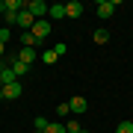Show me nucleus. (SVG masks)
<instances>
[{"label": "nucleus", "mask_w": 133, "mask_h": 133, "mask_svg": "<svg viewBox=\"0 0 133 133\" xmlns=\"http://www.w3.org/2000/svg\"><path fill=\"white\" fill-rule=\"evenodd\" d=\"M27 12L33 15L36 21H42V18H48V12H50V6L44 3V0H27Z\"/></svg>", "instance_id": "obj_1"}, {"label": "nucleus", "mask_w": 133, "mask_h": 133, "mask_svg": "<svg viewBox=\"0 0 133 133\" xmlns=\"http://www.w3.org/2000/svg\"><path fill=\"white\" fill-rule=\"evenodd\" d=\"M30 33L36 36V42H44V38L50 36V21H48V18H42V21H36V24H33V30H30Z\"/></svg>", "instance_id": "obj_2"}, {"label": "nucleus", "mask_w": 133, "mask_h": 133, "mask_svg": "<svg viewBox=\"0 0 133 133\" xmlns=\"http://www.w3.org/2000/svg\"><path fill=\"white\" fill-rule=\"evenodd\" d=\"M21 95H24L21 83H6V86H3V98H6V101H18Z\"/></svg>", "instance_id": "obj_3"}, {"label": "nucleus", "mask_w": 133, "mask_h": 133, "mask_svg": "<svg viewBox=\"0 0 133 133\" xmlns=\"http://www.w3.org/2000/svg\"><path fill=\"white\" fill-rule=\"evenodd\" d=\"M68 107H71V115H83L89 104H86V98H83V95H74L71 101H68Z\"/></svg>", "instance_id": "obj_4"}, {"label": "nucleus", "mask_w": 133, "mask_h": 133, "mask_svg": "<svg viewBox=\"0 0 133 133\" xmlns=\"http://www.w3.org/2000/svg\"><path fill=\"white\" fill-rule=\"evenodd\" d=\"M83 15V3L80 0H68L65 3V18H80Z\"/></svg>", "instance_id": "obj_5"}, {"label": "nucleus", "mask_w": 133, "mask_h": 133, "mask_svg": "<svg viewBox=\"0 0 133 133\" xmlns=\"http://www.w3.org/2000/svg\"><path fill=\"white\" fill-rule=\"evenodd\" d=\"M38 56H42V53H38L36 48H21V53H18V59H21V62H27V65H33Z\"/></svg>", "instance_id": "obj_6"}, {"label": "nucleus", "mask_w": 133, "mask_h": 133, "mask_svg": "<svg viewBox=\"0 0 133 133\" xmlns=\"http://www.w3.org/2000/svg\"><path fill=\"white\" fill-rule=\"evenodd\" d=\"M112 12H115V3H109V0L98 3V18H112Z\"/></svg>", "instance_id": "obj_7"}, {"label": "nucleus", "mask_w": 133, "mask_h": 133, "mask_svg": "<svg viewBox=\"0 0 133 133\" xmlns=\"http://www.w3.org/2000/svg\"><path fill=\"white\" fill-rule=\"evenodd\" d=\"M9 68L15 71V77H24V74H30V65H27V62H21L18 56H15V59L9 62Z\"/></svg>", "instance_id": "obj_8"}, {"label": "nucleus", "mask_w": 133, "mask_h": 133, "mask_svg": "<svg viewBox=\"0 0 133 133\" xmlns=\"http://www.w3.org/2000/svg\"><path fill=\"white\" fill-rule=\"evenodd\" d=\"M33 24H36V18H33V15H30L27 9L18 15V27H21V30H27V33H30V30H33Z\"/></svg>", "instance_id": "obj_9"}, {"label": "nucleus", "mask_w": 133, "mask_h": 133, "mask_svg": "<svg viewBox=\"0 0 133 133\" xmlns=\"http://www.w3.org/2000/svg\"><path fill=\"white\" fill-rule=\"evenodd\" d=\"M62 18H65V6H62V3H53L50 12H48V21H62Z\"/></svg>", "instance_id": "obj_10"}, {"label": "nucleus", "mask_w": 133, "mask_h": 133, "mask_svg": "<svg viewBox=\"0 0 133 133\" xmlns=\"http://www.w3.org/2000/svg\"><path fill=\"white\" fill-rule=\"evenodd\" d=\"M92 38H95V44H107V42H109V33H107L104 27H98V30H95V36H92Z\"/></svg>", "instance_id": "obj_11"}, {"label": "nucleus", "mask_w": 133, "mask_h": 133, "mask_svg": "<svg viewBox=\"0 0 133 133\" xmlns=\"http://www.w3.org/2000/svg\"><path fill=\"white\" fill-rule=\"evenodd\" d=\"M56 59H59V56H56V50H53V48H50V50H42V62H44V65H53Z\"/></svg>", "instance_id": "obj_12"}, {"label": "nucleus", "mask_w": 133, "mask_h": 133, "mask_svg": "<svg viewBox=\"0 0 133 133\" xmlns=\"http://www.w3.org/2000/svg\"><path fill=\"white\" fill-rule=\"evenodd\" d=\"M44 133H68V130H65V124H62V121H50Z\"/></svg>", "instance_id": "obj_13"}, {"label": "nucleus", "mask_w": 133, "mask_h": 133, "mask_svg": "<svg viewBox=\"0 0 133 133\" xmlns=\"http://www.w3.org/2000/svg\"><path fill=\"white\" fill-rule=\"evenodd\" d=\"M21 44L24 48H36V36L33 33H21Z\"/></svg>", "instance_id": "obj_14"}, {"label": "nucleus", "mask_w": 133, "mask_h": 133, "mask_svg": "<svg viewBox=\"0 0 133 133\" xmlns=\"http://www.w3.org/2000/svg\"><path fill=\"white\" fill-rule=\"evenodd\" d=\"M115 133H133V121H118Z\"/></svg>", "instance_id": "obj_15"}, {"label": "nucleus", "mask_w": 133, "mask_h": 133, "mask_svg": "<svg viewBox=\"0 0 133 133\" xmlns=\"http://www.w3.org/2000/svg\"><path fill=\"white\" fill-rule=\"evenodd\" d=\"M65 130H68V133H80L83 127H80V121H77V118H71V121L65 124Z\"/></svg>", "instance_id": "obj_16"}, {"label": "nucleus", "mask_w": 133, "mask_h": 133, "mask_svg": "<svg viewBox=\"0 0 133 133\" xmlns=\"http://www.w3.org/2000/svg\"><path fill=\"white\" fill-rule=\"evenodd\" d=\"M56 112H59V118H68V115H71V107H68V104H59Z\"/></svg>", "instance_id": "obj_17"}, {"label": "nucleus", "mask_w": 133, "mask_h": 133, "mask_svg": "<svg viewBox=\"0 0 133 133\" xmlns=\"http://www.w3.org/2000/svg\"><path fill=\"white\" fill-rule=\"evenodd\" d=\"M48 118H44V115H38V118H36V130H48Z\"/></svg>", "instance_id": "obj_18"}, {"label": "nucleus", "mask_w": 133, "mask_h": 133, "mask_svg": "<svg viewBox=\"0 0 133 133\" xmlns=\"http://www.w3.org/2000/svg\"><path fill=\"white\" fill-rule=\"evenodd\" d=\"M9 38H12V30H9V27H3V30H0V42L6 44V42H9Z\"/></svg>", "instance_id": "obj_19"}, {"label": "nucleus", "mask_w": 133, "mask_h": 133, "mask_svg": "<svg viewBox=\"0 0 133 133\" xmlns=\"http://www.w3.org/2000/svg\"><path fill=\"white\" fill-rule=\"evenodd\" d=\"M53 50H56V56H62V53H65L68 48H65V42H59V44H53Z\"/></svg>", "instance_id": "obj_20"}, {"label": "nucleus", "mask_w": 133, "mask_h": 133, "mask_svg": "<svg viewBox=\"0 0 133 133\" xmlns=\"http://www.w3.org/2000/svg\"><path fill=\"white\" fill-rule=\"evenodd\" d=\"M3 53H6V44L0 42V62H3Z\"/></svg>", "instance_id": "obj_21"}, {"label": "nucleus", "mask_w": 133, "mask_h": 133, "mask_svg": "<svg viewBox=\"0 0 133 133\" xmlns=\"http://www.w3.org/2000/svg\"><path fill=\"white\" fill-rule=\"evenodd\" d=\"M0 12H6V0H0Z\"/></svg>", "instance_id": "obj_22"}, {"label": "nucleus", "mask_w": 133, "mask_h": 133, "mask_svg": "<svg viewBox=\"0 0 133 133\" xmlns=\"http://www.w3.org/2000/svg\"><path fill=\"white\" fill-rule=\"evenodd\" d=\"M0 101H6V98H3V89H0Z\"/></svg>", "instance_id": "obj_23"}, {"label": "nucleus", "mask_w": 133, "mask_h": 133, "mask_svg": "<svg viewBox=\"0 0 133 133\" xmlns=\"http://www.w3.org/2000/svg\"><path fill=\"white\" fill-rule=\"evenodd\" d=\"M0 89H3V77H0Z\"/></svg>", "instance_id": "obj_24"}, {"label": "nucleus", "mask_w": 133, "mask_h": 133, "mask_svg": "<svg viewBox=\"0 0 133 133\" xmlns=\"http://www.w3.org/2000/svg\"><path fill=\"white\" fill-rule=\"evenodd\" d=\"M80 133H89V130H80Z\"/></svg>", "instance_id": "obj_25"}, {"label": "nucleus", "mask_w": 133, "mask_h": 133, "mask_svg": "<svg viewBox=\"0 0 133 133\" xmlns=\"http://www.w3.org/2000/svg\"><path fill=\"white\" fill-rule=\"evenodd\" d=\"M36 133H44V130H36Z\"/></svg>", "instance_id": "obj_26"}]
</instances>
